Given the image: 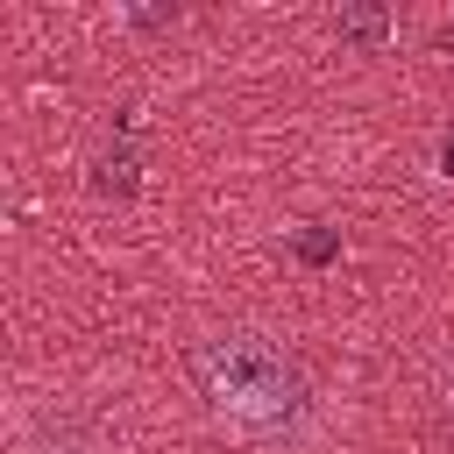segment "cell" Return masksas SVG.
I'll return each mask as SVG.
<instances>
[{
	"label": "cell",
	"mask_w": 454,
	"mask_h": 454,
	"mask_svg": "<svg viewBox=\"0 0 454 454\" xmlns=\"http://www.w3.org/2000/svg\"><path fill=\"white\" fill-rule=\"evenodd\" d=\"M199 369H206V390H213V404L220 411H234V419H248V426H284L291 411H298V369L270 348V340H255V333H227V340H213L206 355H199Z\"/></svg>",
	"instance_id": "obj_1"
},
{
	"label": "cell",
	"mask_w": 454,
	"mask_h": 454,
	"mask_svg": "<svg viewBox=\"0 0 454 454\" xmlns=\"http://www.w3.org/2000/svg\"><path fill=\"white\" fill-rule=\"evenodd\" d=\"M333 28H340L348 43H383V35H390V14H383V7H340Z\"/></svg>",
	"instance_id": "obj_2"
},
{
	"label": "cell",
	"mask_w": 454,
	"mask_h": 454,
	"mask_svg": "<svg viewBox=\"0 0 454 454\" xmlns=\"http://www.w3.org/2000/svg\"><path fill=\"white\" fill-rule=\"evenodd\" d=\"M333 255H340V234H333V227H305V234H298V262L319 270V262H333Z\"/></svg>",
	"instance_id": "obj_3"
},
{
	"label": "cell",
	"mask_w": 454,
	"mask_h": 454,
	"mask_svg": "<svg viewBox=\"0 0 454 454\" xmlns=\"http://www.w3.org/2000/svg\"><path fill=\"white\" fill-rule=\"evenodd\" d=\"M440 170H447V177H454V142H447V149H440Z\"/></svg>",
	"instance_id": "obj_4"
},
{
	"label": "cell",
	"mask_w": 454,
	"mask_h": 454,
	"mask_svg": "<svg viewBox=\"0 0 454 454\" xmlns=\"http://www.w3.org/2000/svg\"><path fill=\"white\" fill-rule=\"evenodd\" d=\"M440 50H454V21H447V28H440Z\"/></svg>",
	"instance_id": "obj_5"
}]
</instances>
